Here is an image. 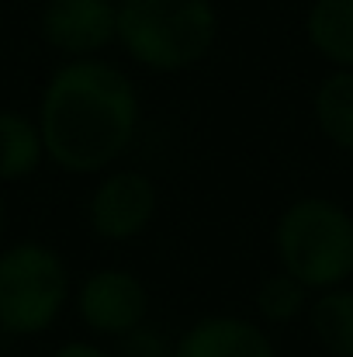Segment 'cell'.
<instances>
[{"label": "cell", "mask_w": 353, "mask_h": 357, "mask_svg": "<svg viewBox=\"0 0 353 357\" xmlns=\"http://www.w3.org/2000/svg\"><path fill=\"white\" fill-rule=\"evenodd\" d=\"M35 121L56 170L101 177L139 139L142 98L135 80L111 59H66L49 73Z\"/></svg>", "instance_id": "cell-1"}, {"label": "cell", "mask_w": 353, "mask_h": 357, "mask_svg": "<svg viewBox=\"0 0 353 357\" xmlns=\"http://www.w3.org/2000/svg\"><path fill=\"white\" fill-rule=\"evenodd\" d=\"M219 28L222 17L212 0H118V49L159 77L201 66Z\"/></svg>", "instance_id": "cell-2"}, {"label": "cell", "mask_w": 353, "mask_h": 357, "mask_svg": "<svg viewBox=\"0 0 353 357\" xmlns=\"http://www.w3.org/2000/svg\"><path fill=\"white\" fill-rule=\"evenodd\" d=\"M274 253L312 295L353 281V212L333 195H298L274 222Z\"/></svg>", "instance_id": "cell-3"}, {"label": "cell", "mask_w": 353, "mask_h": 357, "mask_svg": "<svg viewBox=\"0 0 353 357\" xmlns=\"http://www.w3.org/2000/svg\"><path fill=\"white\" fill-rule=\"evenodd\" d=\"M66 257L45 239H14L0 246V333L42 337L73 302Z\"/></svg>", "instance_id": "cell-4"}, {"label": "cell", "mask_w": 353, "mask_h": 357, "mask_svg": "<svg viewBox=\"0 0 353 357\" xmlns=\"http://www.w3.org/2000/svg\"><path fill=\"white\" fill-rule=\"evenodd\" d=\"M73 309L87 333L101 340H128L132 333L146 330L152 295L132 267H97L80 278L73 288Z\"/></svg>", "instance_id": "cell-5"}, {"label": "cell", "mask_w": 353, "mask_h": 357, "mask_svg": "<svg viewBox=\"0 0 353 357\" xmlns=\"http://www.w3.org/2000/svg\"><path fill=\"white\" fill-rule=\"evenodd\" d=\"M159 215V184L139 167L104 170L87 198V226L101 243L146 236Z\"/></svg>", "instance_id": "cell-6"}, {"label": "cell", "mask_w": 353, "mask_h": 357, "mask_svg": "<svg viewBox=\"0 0 353 357\" xmlns=\"http://www.w3.org/2000/svg\"><path fill=\"white\" fill-rule=\"evenodd\" d=\"M38 35L66 59H101L118 45V0H45Z\"/></svg>", "instance_id": "cell-7"}, {"label": "cell", "mask_w": 353, "mask_h": 357, "mask_svg": "<svg viewBox=\"0 0 353 357\" xmlns=\"http://www.w3.org/2000/svg\"><path fill=\"white\" fill-rule=\"evenodd\" d=\"M170 357H281L267 326L249 316L212 312L194 319L170 347Z\"/></svg>", "instance_id": "cell-8"}, {"label": "cell", "mask_w": 353, "mask_h": 357, "mask_svg": "<svg viewBox=\"0 0 353 357\" xmlns=\"http://www.w3.org/2000/svg\"><path fill=\"white\" fill-rule=\"evenodd\" d=\"M305 42L329 70H353V0H312L305 10Z\"/></svg>", "instance_id": "cell-9"}, {"label": "cell", "mask_w": 353, "mask_h": 357, "mask_svg": "<svg viewBox=\"0 0 353 357\" xmlns=\"http://www.w3.org/2000/svg\"><path fill=\"white\" fill-rule=\"evenodd\" d=\"M45 142L35 115L0 108V184H21L45 163Z\"/></svg>", "instance_id": "cell-10"}, {"label": "cell", "mask_w": 353, "mask_h": 357, "mask_svg": "<svg viewBox=\"0 0 353 357\" xmlns=\"http://www.w3.org/2000/svg\"><path fill=\"white\" fill-rule=\"evenodd\" d=\"M312 121L333 149L353 156V70H329L315 84Z\"/></svg>", "instance_id": "cell-11"}, {"label": "cell", "mask_w": 353, "mask_h": 357, "mask_svg": "<svg viewBox=\"0 0 353 357\" xmlns=\"http://www.w3.org/2000/svg\"><path fill=\"white\" fill-rule=\"evenodd\" d=\"M308 330L329 357H353V284L312 295Z\"/></svg>", "instance_id": "cell-12"}, {"label": "cell", "mask_w": 353, "mask_h": 357, "mask_svg": "<svg viewBox=\"0 0 353 357\" xmlns=\"http://www.w3.org/2000/svg\"><path fill=\"white\" fill-rule=\"evenodd\" d=\"M308 305H312V291L301 288L288 271H274L267 274L256 291H253V309H256V319L263 326H288V323H298L301 316H308Z\"/></svg>", "instance_id": "cell-13"}, {"label": "cell", "mask_w": 353, "mask_h": 357, "mask_svg": "<svg viewBox=\"0 0 353 357\" xmlns=\"http://www.w3.org/2000/svg\"><path fill=\"white\" fill-rule=\"evenodd\" d=\"M52 357H115L104 344H97V340H66V344H59Z\"/></svg>", "instance_id": "cell-14"}, {"label": "cell", "mask_w": 353, "mask_h": 357, "mask_svg": "<svg viewBox=\"0 0 353 357\" xmlns=\"http://www.w3.org/2000/svg\"><path fill=\"white\" fill-rule=\"evenodd\" d=\"M3 215H7V212H3V198H0V233H3Z\"/></svg>", "instance_id": "cell-15"}]
</instances>
